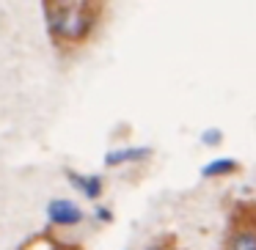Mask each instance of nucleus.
Instances as JSON below:
<instances>
[{"mask_svg": "<svg viewBox=\"0 0 256 250\" xmlns=\"http://www.w3.org/2000/svg\"><path fill=\"white\" fill-rule=\"evenodd\" d=\"M44 17L52 39L64 44H83L96 28V6L91 3H44Z\"/></svg>", "mask_w": 256, "mask_h": 250, "instance_id": "obj_1", "label": "nucleus"}, {"mask_svg": "<svg viewBox=\"0 0 256 250\" xmlns=\"http://www.w3.org/2000/svg\"><path fill=\"white\" fill-rule=\"evenodd\" d=\"M47 220L52 226H64V228L78 226V223H83V209L66 198H52L47 204Z\"/></svg>", "mask_w": 256, "mask_h": 250, "instance_id": "obj_2", "label": "nucleus"}, {"mask_svg": "<svg viewBox=\"0 0 256 250\" xmlns=\"http://www.w3.org/2000/svg\"><path fill=\"white\" fill-rule=\"evenodd\" d=\"M66 179H69V184H72L74 190H80L88 201H96L102 195V190H105L102 176H80V173H74V171H66Z\"/></svg>", "mask_w": 256, "mask_h": 250, "instance_id": "obj_3", "label": "nucleus"}, {"mask_svg": "<svg viewBox=\"0 0 256 250\" xmlns=\"http://www.w3.org/2000/svg\"><path fill=\"white\" fill-rule=\"evenodd\" d=\"M228 250H256V231H254V220L237 223L232 239H228Z\"/></svg>", "mask_w": 256, "mask_h": 250, "instance_id": "obj_4", "label": "nucleus"}, {"mask_svg": "<svg viewBox=\"0 0 256 250\" xmlns=\"http://www.w3.org/2000/svg\"><path fill=\"white\" fill-rule=\"evenodd\" d=\"M152 154L149 146H130V149H116L105 157V165L108 168H116V165H124V162H138V160H146Z\"/></svg>", "mask_w": 256, "mask_h": 250, "instance_id": "obj_5", "label": "nucleus"}, {"mask_svg": "<svg viewBox=\"0 0 256 250\" xmlns=\"http://www.w3.org/2000/svg\"><path fill=\"white\" fill-rule=\"evenodd\" d=\"M237 171H240V162L223 157V160L206 162V165L201 168V176H204V179H218V176H228V173H237Z\"/></svg>", "mask_w": 256, "mask_h": 250, "instance_id": "obj_6", "label": "nucleus"}, {"mask_svg": "<svg viewBox=\"0 0 256 250\" xmlns=\"http://www.w3.org/2000/svg\"><path fill=\"white\" fill-rule=\"evenodd\" d=\"M28 250H64V248H61V242H52V239H47V237H39V239H34V242L28 245Z\"/></svg>", "mask_w": 256, "mask_h": 250, "instance_id": "obj_7", "label": "nucleus"}, {"mask_svg": "<svg viewBox=\"0 0 256 250\" xmlns=\"http://www.w3.org/2000/svg\"><path fill=\"white\" fill-rule=\"evenodd\" d=\"M220 140H223V132H220V129H206V132L201 135V143H204V146H218Z\"/></svg>", "mask_w": 256, "mask_h": 250, "instance_id": "obj_8", "label": "nucleus"}, {"mask_svg": "<svg viewBox=\"0 0 256 250\" xmlns=\"http://www.w3.org/2000/svg\"><path fill=\"white\" fill-rule=\"evenodd\" d=\"M94 217H96V220H110V209H102V206H96V212H94Z\"/></svg>", "mask_w": 256, "mask_h": 250, "instance_id": "obj_9", "label": "nucleus"}]
</instances>
